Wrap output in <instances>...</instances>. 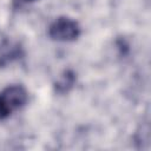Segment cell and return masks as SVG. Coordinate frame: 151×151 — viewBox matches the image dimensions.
Here are the masks:
<instances>
[{
  "mask_svg": "<svg viewBox=\"0 0 151 151\" xmlns=\"http://www.w3.org/2000/svg\"><path fill=\"white\" fill-rule=\"evenodd\" d=\"M28 100L27 90L19 84L9 85L0 92V120L8 118L12 113L20 110Z\"/></svg>",
  "mask_w": 151,
  "mask_h": 151,
  "instance_id": "6da1fadb",
  "label": "cell"
},
{
  "mask_svg": "<svg viewBox=\"0 0 151 151\" xmlns=\"http://www.w3.org/2000/svg\"><path fill=\"white\" fill-rule=\"evenodd\" d=\"M81 34L79 22L70 17H58L48 27V37L55 41H74Z\"/></svg>",
  "mask_w": 151,
  "mask_h": 151,
  "instance_id": "7a4b0ae2",
  "label": "cell"
},
{
  "mask_svg": "<svg viewBox=\"0 0 151 151\" xmlns=\"http://www.w3.org/2000/svg\"><path fill=\"white\" fill-rule=\"evenodd\" d=\"M76 80H77L76 73L72 70H65L59 76V78L57 79V81L54 83V90H55V92L61 93V94L67 93L74 86Z\"/></svg>",
  "mask_w": 151,
  "mask_h": 151,
  "instance_id": "3957f363",
  "label": "cell"
},
{
  "mask_svg": "<svg viewBox=\"0 0 151 151\" xmlns=\"http://www.w3.org/2000/svg\"><path fill=\"white\" fill-rule=\"evenodd\" d=\"M14 1L18 2V4H25V2H33L35 0H14Z\"/></svg>",
  "mask_w": 151,
  "mask_h": 151,
  "instance_id": "277c9868",
  "label": "cell"
}]
</instances>
